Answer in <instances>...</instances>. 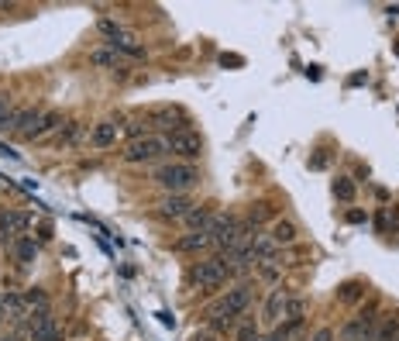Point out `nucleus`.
Wrapping results in <instances>:
<instances>
[{"label":"nucleus","instance_id":"1","mask_svg":"<svg viewBox=\"0 0 399 341\" xmlns=\"http://www.w3.org/2000/svg\"><path fill=\"white\" fill-rule=\"evenodd\" d=\"M227 276H231V265H227V258H224V256L200 258L197 265L190 269V283H193L197 290H203V293L220 290V286L227 283Z\"/></svg>","mask_w":399,"mask_h":341},{"label":"nucleus","instance_id":"2","mask_svg":"<svg viewBox=\"0 0 399 341\" xmlns=\"http://www.w3.org/2000/svg\"><path fill=\"white\" fill-rule=\"evenodd\" d=\"M152 179L159 183L165 193H190L200 183V169L193 162H165V166L155 169Z\"/></svg>","mask_w":399,"mask_h":341},{"label":"nucleus","instance_id":"3","mask_svg":"<svg viewBox=\"0 0 399 341\" xmlns=\"http://www.w3.org/2000/svg\"><path fill=\"white\" fill-rule=\"evenodd\" d=\"M162 155H169V145H165V138H162V134L134 138V141H127V148H124V162H131V166L159 162Z\"/></svg>","mask_w":399,"mask_h":341},{"label":"nucleus","instance_id":"4","mask_svg":"<svg viewBox=\"0 0 399 341\" xmlns=\"http://www.w3.org/2000/svg\"><path fill=\"white\" fill-rule=\"evenodd\" d=\"M251 307V286L248 283H238V286H231L224 297L217 300L214 307H210V317H224V321H238L241 314Z\"/></svg>","mask_w":399,"mask_h":341},{"label":"nucleus","instance_id":"5","mask_svg":"<svg viewBox=\"0 0 399 341\" xmlns=\"http://www.w3.org/2000/svg\"><path fill=\"white\" fill-rule=\"evenodd\" d=\"M165 145H169V152H172L179 162H193V159L203 155V138L190 128L169 131V134H165Z\"/></svg>","mask_w":399,"mask_h":341},{"label":"nucleus","instance_id":"6","mask_svg":"<svg viewBox=\"0 0 399 341\" xmlns=\"http://www.w3.org/2000/svg\"><path fill=\"white\" fill-rule=\"evenodd\" d=\"M31 228V217L21 211H0V242L4 245H14L18 238H24V231Z\"/></svg>","mask_w":399,"mask_h":341},{"label":"nucleus","instance_id":"7","mask_svg":"<svg viewBox=\"0 0 399 341\" xmlns=\"http://www.w3.org/2000/svg\"><path fill=\"white\" fill-rule=\"evenodd\" d=\"M375 328H379V317H375V310H365V314H355L344 328H341V341H368L375 335Z\"/></svg>","mask_w":399,"mask_h":341},{"label":"nucleus","instance_id":"8","mask_svg":"<svg viewBox=\"0 0 399 341\" xmlns=\"http://www.w3.org/2000/svg\"><path fill=\"white\" fill-rule=\"evenodd\" d=\"M197 204L186 197V193H165L159 200V214L165 221H186V214L193 211Z\"/></svg>","mask_w":399,"mask_h":341},{"label":"nucleus","instance_id":"9","mask_svg":"<svg viewBox=\"0 0 399 341\" xmlns=\"http://www.w3.org/2000/svg\"><path fill=\"white\" fill-rule=\"evenodd\" d=\"M118 131H120L118 118L97 121V125L90 128V148H111V145H118Z\"/></svg>","mask_w":399,"mask_h":341},{"label":"nucleus","instance_id":"10","mask_svg":"<svg viewBox=\"0 0 399 341\" xmlns=\"http://www.w3.org/2000/svg\"><path fill=\"white\" fill-rule=\"evenodd\" d=\"M145 121L155 125V128H165V131H183L186 128V118H183L179 111H172V107H159V111H152Z\"/></svg>","mask_w":399,"mask_h":341},{"label":"nucleus","instance_id":"11","mask_svg":"<svg viewBox=\"0 0 399 341\" xmlns=\"http://www.w3.org/2000/svg\"><path fill=\"white\" fill-rule=\"evenodd\" d=\"M10 256L18 258V265H31V262L38 258V242L24 235V238H18V242L10 245Z\"/></svg>","mask_w":399,"mask_h":341},{"label":"nucleus","instance_id":"12","mask_svg":"<svg viewBox=\"0 0 399 341\" xmlns=\"http://www.w3.org/2000/svg\"><path fill=\"white\" fill-rule=\"evenodd\" d=\"M38 118H41L38 107H21V111H14V118H10V125H7V128H10V131H21V134H28V131L38 125Z\"/></svg>","mask_w":399,"mask_h":341},{"label":"nucleus","instance_id":"13","mask_svg":"<svg viewBox=\"0 0 399 341\" xmlns=\"http://www.w3.org/2000/svg\"><path fill=\"white\" fill-rule=\"evenodd\" d=\"M296 235H300V231H296V224H293V221H276V224L269 228V242H272L276 249L293 245V242H296Z\"/></svg>","mask_w":399,"mask_h":341},{"label":"nucleus","instance_id":"14","mask_svg":"<svg viewBox=\"0 0 399 341\" xmlns=\"http://www.w3.org/2000/svg\"><path fill=\"white\" fill-rule=\"evenodd\" d=\"M210 245H214L210 231H190L186 238L176 242V252H203V249H210Z\"/></svg>","mask_w":399,"mask_h":341},{"label":"nucleus","instance_id":"15","mask_svg":"<svg viewBox=\"0 0 399 341\" xmlns=\"http://www.w3.org/2000/svg\"><path fill=\"white\" fill-rule=\"evenodd\" d=\"M214 217H217V214L210 211V207H193V211L186 214V228H190V231H210Z\"/></svg>","mask_w":399,"mask_h":341},{"label":"nucleus","instance_id":"16","mask_svg":"<svg viewBox=\"0 0 399 341\" xmlns=\"http://www.w3.org/2000/svg\"><path fill=\"white\" fill-rule=\"evenodd\" d=\"M90 62H93V66L111 69L114 76H124V62L118 59V52H104V48H100V52H93V55H90Z\"/></svg>","mask_w":399,"mask_h":341},{"label":"nucleus","instance_id":"17","mask_svg":"<svg viewBox=\"0 0 399 341\" xmlns=\"http://www.w3.org/2000/svg\"><path fill=\"white\" fill-rule=\"evenodd\" d=\"M282 300H286L282 290H272L269 300H265V321H269V324H279L282 321Z\"/></svg>","mask_w":399,"mask_h":341},{"label":"nucleus","instance_id":"18","mask_svg":"<svg viewBox=\"0 0 399 341\" xmlns=\"http://www.w3.org/2000/svg\"><path fill=\"white\" fill-rule=\"evenodd\" d=\"M59 125H62V114H41V118H38V125H35L31 131H28L24 138H41V134H48V131H52V128H59Z\"/></svg>","mask_w":399,"mask_h":341},{"label":"nucleus","instance_id":"19","mask_svg":"<svg viewBox=\"0 0 399 341\" xmlns=\"http://www.w3.org/2000/svg\"><path fill=\"white\" fill-rule=\"evenodd\" d=\"M361 297H365V286H361L358 279H348V283L337 290V300H341V303H358Z\"/></svg>","mask_w":399,"mask_h":341},{"label":"nucleus","instance_id":"20","mask_svg":"<svg viewBox=\"0 0 399 341\" xmlns=\"http://www.w3.org/2000/svg\"><path fill=\"white\" fill-rule=\"evenodd\" d=\"M300 324H303V321H286V324H279L272 335H265L262 341H293L296 338V331H300Z\"/></svg>","mask_w":399,"mask_h":341},{"label":"nucleus","instance_id":"21","mask_svg":"<svg viewBox=\"0 0 399 341\" xmlns=\"http://www.w3.org/2000/svg\"><path fill=\"white\" fill-rule=\"evenodd\" d=\"M303 300L300 297H286L282 300V321H303Z\"/></svg>","mask_w":399,"mask_h":341},{"label":"nucleus","instance_id":"22","mask_svg":"<svg viewBox=\"0 0 399 341\" xmlns=\"http://www.w3.org/2000/svg\"><path fill=\"white\" fill-rule=\"evenodd\" d=\"M24 303H28V310H48V293L41 286H31V290H24Z\"/></svg>","mask_w":399,"mask_h":341},{"label":"nucleus","instance_id":"23","mask_svg":"<svg viewBox=\"0 0 399 341\" xmlns=\"http://www.w3.org/2000/svg\"><path fill=\"white\" fill-rule=\"evenodd\" d=\"M330 190H334V197H337V200H355V183H351L348 176H337Z\"/></svg>","mask_w":399,"mask_h":341},{"label":"nucleus","instance_id":"24","mask_svg":"<svg viewBox=\"0 0 399 341\" xmlns=\"http://www.w3.org/2000/svg\"><path fill=\"white\" fill-rule=\"evenodd\" d=\"M234 341H262V328L255 324V321H241L238 335H234Z\"/></svg>","mask_w":399,"mask_h":341},{"label":"nucleus","instance_id":"25","mask_svg":"<svg viewBox=\"0 0 399 341\" xmlns=\"http://www.w3.org/2000/svg\"><path fill=\"white\" fill-rule=\"evenodd\" d=\"M127 134H131V141H134V138H145V134H148V121H145V118L127 121Z\"/></svg>","mask_w":399,"mask_h":341},{"label":"nucleus","instance_id":"26","mask_svg":"<svg viewBox=\"0 0 399 341\" xmlns=\"http://www.w3.org/2000/svg\"><path fill=\"white\" fill-rule=\"evenodd\" d=\"M10 118H14V111H10V100L0 93V128H7V125H10Z\"/></svg>","mask_w":399,"mask_h":341},{"label":"nucleus","instance_id":"27","mask_svg":"<svg viewBox=\"0 0 399 341\" xmlns=\"http://www.w3.org/2000/svg\"><path fill=\"white\" fill-rule=\"evenodd\" d=\"M31 341H66V335H62V328H52V331H45V335H38Z\"/></svg>","mask_w":399,"mask_h":341},{"label":"nucleus","instance_id":"28","mask_svg":"<svg viewBox=\"0 0 399 341\" xmlns=\"http://www.w3.org/2000/svg\"><path fill=\"white\" fill-rule=\"evenodd\" d=\"M76 131H80V125H66V131L59 134V141H73V138H76Z\"/></svg>","mask_w":399,"mask_h":341},{"label":"nucleus","instance_id":"29","mask_svg":"<svg viewBox=\"0 0 399 341\" xmlns=\"http://www.w3.org/2000/svg\"><path fill=\"white\" fill-rule=\"evenodd\" d=\"M310 341H334V331H330V328H320V331Z\"/></svg>","mask_w":399,"mask_h":341},{"label":"nucleus","instance_id":"30","mask_svg":"<svg viewBox=\"0 0 399 341\" xmlns=\"http://www.w3.org/2000/svg\"><path fill=\"white\" fill-rule=\"evenodd\" d=\"M365 217H368V214H365V211H351V214H348V221H351V224H361Z\"/></svg>","mask_w":399,"mask_h":341},{"label":"nucleus","instance_id":"31","mask_svg":"<svg viewBox=\"0 0 399 341\" xmlns=\"http://www.w3.org/2000/svg\"><path fill=\"white\" fill-rule=\"evenodd\" d=\"M0 341H14V338H10V335H0Z\"/></svg>","mask_w":399,"mask_h":341},{"label":"nucleus","instance_id":"32","mask_svg":"<svg viewBox=\"0 0 399 341\" xmlns=\"http://www.w3.org/2000/svg\"><path fill=\"white\" fill-rule=\"evenodd\" d=\"M197 341H210V335H203V338H200V335H197Z\"/></svg>","mask_w":399,"mask_h":341},{"label":"nucleus","instance_id":"33","mask_svg":"<svg viewBox=\"0 0 399 341\" xmlns=\"http://www.w3.org/2000/svg\"><path fill=\"white\" fill-rule=\"evenodd\" d=\"M0 321H4V314H0Z\"/></svg>","mask_w":399,"mask_h":341}]
</instances>
